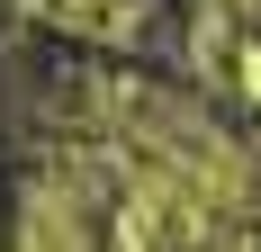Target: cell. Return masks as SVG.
<instances>
[{"label": "cell", "instance_id": "6da1fadb", "mask_svg": "<svg viewBox=\"0 0 261 252\" xmlns=\"http://www.w3.org/2000/svg\"><path fill=\"white\" fill-rule=\"evenodd\" d=\"M99 216L108 198H90L81 171H45L18 207V252H99Z\"/></svg>", "mask_w": 261, "mask_h": 252}]
</instances>
